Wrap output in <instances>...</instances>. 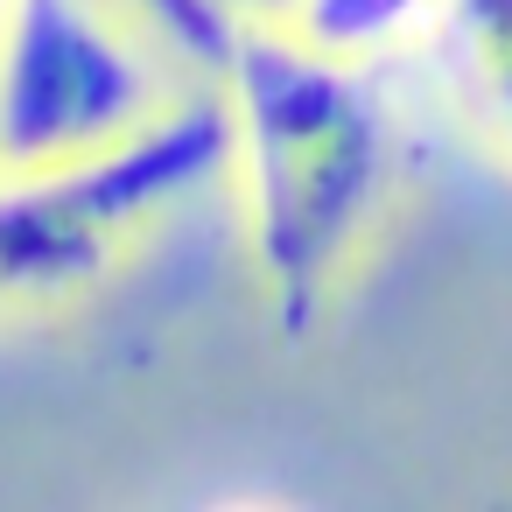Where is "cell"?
<instances>
[{
    "label": "cell",
    "mask_w": 512,
    "mask_h": 512,
    "mask_svg": "<svg viewBox=\"0 0 512 512\" xmlns=\"http://www.w3.org/2000/svg\"><path fill=\"white\" fill-rule=\"evenodd\" d=\"M211 176H232V113L218 92L176 99L127 141L0 169V323L92 295Z\"/></svg>",
    "instance_id": "2"
},
{
    "label": "cell",
    "mask_w": 512,
    "mask_h": 512,
    "mask_svg": "<svg viewBox=\"0 0 512 512\" xmlns=\"http://www.w3.org/2000/svg\"><path fill=\"white\" fill-rule=\"evenodd\" d=\"M218 8H225L239 29H288V22H295V0H218Z\"/></svg>",
    "instance_id": "7"
},
{
    "label": "cell",
    "mask_w": 512,
    "mask_h": 512,
    "mask_svg": "<svg viewBox=\"0 0 512 512\" xmlns=\"http://www.w3.org/2000/svg\"><path fill=\"white\" fill-rule=\"evenodd\" d=\"M155 29L127 0H8L0 15V169L64 162L141 134L162 92Z\"/></svg>",
    "instance_id": "3"
},
{
    "label": "cell",
    "mask_w": 512,
    "mask_h": 512,
    "mask_svg": "<svg viewBox=\"0 0 512 512\" xmlns=\"http://www.w3.org/2000/svg\"><path fill=\"white\" fill-rule=\"evenodd\" d=\"M218 99L232 113V183L253 274L281 337L302 344L386 211L400 162L393 106L379 71L323 57L295 29H239Z\"/></svg>",
    "instance_id": "1"
},
{
    "label": "cell",
    "mask_w": 512,
    "mask_h": 512,
    "mask_svg": "<svg viewBox=\"0 0 512 512\" xmlns=\"http://www.w3.org/2000/svg\"><path fill=\"white\" fill-rule=\"evenodd\" d=\"M449 0H295V36L316 43L323 57H344V64H393L407 50H428L435 22H442Z\"/></svg>",
    "instance_id": "5"
},
{
    "label": "cell",
    "mask_w": 512,
    "mask_h": 512,
    "mask_svg": "<svg viewBox=\"0 0 512 512\" xmlns=\"http://www.w3.org/2000/svg\"><path fill=\"white\" fill-rule=\"evenodd\" d=\"M127 8L155 29V43L176 57V64H190V71H225V57H232V43H239V22L218 8V0H127Z\"/></svg>",
    "instance_id": "6"
},
{
    "label": "cell",
    "mask_w": 512,
    "mask_h": 512,
    "mask_svg": "<svg viewBox=\"0 0 512 512\" xmlns=\"http://www.w3.org/2000/svg\"><path fill=\"white\" fill-rule=\"evenodd\" d=\"M0 15H8V0H0Z\"/></svg>",
    "instance_id": "8"
},
{
    "label": "cell",
    "mask_w": 512,
    "mask_h": 512,
    "mask_svg": "<svg viewBox=\"0 0 512 512\" xmlns=\"http://www.w3.org/2000/svg\"><path fill=\"white\" fill-rule=\"evenodd\" d=\"M428 57L456 113L512 162V0H449L428 36Z\"/></svg>",
    "instance_id": "4"
}]
</instances>
